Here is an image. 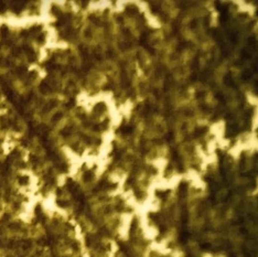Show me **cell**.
<instances>
[{
    "label": "cell",
    "instance_id": "6da1fadb",
    "mask_svg": "<svg viewBox=\"0 0 258 257\" xmlns=\"http://www.w3.org/2000/svg\"><path fill=\"white\" fill-rule=\"evenodd\" d=\"M206 130H207V128H206V127L197 128V130L194 132V136H195V137H201V136H203V135L206 133Z\"/></svg>",
    "mask_w": 258,
    "mask_h": 257
},
{
    "label": "cell",
    "instance_id": "7a4b0ae2",
    "mask_svg": "<svg viewBox=\"0 0 258 257\" xmlns=\"http://www.w3.org/2000/svg\"><path fill=\"white\" fill-rule=\"evenodd\" d=\"M122 133L124 135H129V134L132 133V127L131 126H127V127H125V128H122Z\"/></svg>",
    "mask_w": 258,
    "mask_h": 257
},
{
    "label": "cell",
    "instance_id": "3957f363",
    "mask_svg": "<svg viewBox=\"0 0 258 257\" xmlns=\"http://www.w3.org/2000/svg\"><path fill=\"white\" fill-rule=\"evenodd\" d=\"M62 117H63V114H62V113H56V114H54L53 117H52V120H53L54 123H56V121H59V120L61 119Z\"/></svg>",
    "mask_w": 258,
    "mask_h": 257
},
{
    "label": "cell",
    "instance_id": "277c9868",
    "mask_svg": "<svg viewBox=\"0 0 258 257\" xmlns=\"http://www.w3.org/2000/svg\"><path fill=\"white\" fill-rule=\"evenodd\" d=\"M92 177H93L92 172H87V173H85V176H84V180H85V181H90V180L92 179Z\"/></svg>",
    "mask_w": 258,
    "mask_h": 257
}]
</instances>
